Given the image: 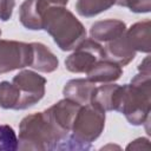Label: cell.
Returning a JSON list of instances; mask_svg holds the SVG:
<instances>
[{"mask_svg":"<svg viewBox=\"0 0 151 151\" xmlns=\"http://www.w3.org/2000/svg\"><path fill=\"white\" fill-rule=\"evenodd\" d=\"M130 84L120 86L117 111L123 113L131 125L139 126L150 120L151 111V71L150 59L146 57L138 66Z\"/></svg>","mask_w":151,"mask_h":151,"instance_id":"1","label":"cell"},{"mask_svg":"<svg viewBox=\"0 0 151 151\" xmlns=\"http://www.w3.org/2000/svg\"><path fill=\"white\" fill-rule=\"evenodd\" d=\"M65 140L44 111L24 117L19 124L18 150H61Z\"/></svg>","mask_w":151,"mask_h":151,"instance_id":"2","label":"cell"},{"mask_svg":"<svg viewBox=\"0 0 151 151\" xmlns=\"http://www.w3.org/2000/svg\"><path fill=\"white\" fill-rule=\"evenodd\" d=\"M42 29L61 51L74 50L85 38L84 25L65 6L50 4L42 14Z\"/></svg>","mask_w":151,"mask_h":151,"instance_id":"3","label":"cell"},{"mask_svg":"<svg viewBox=\"0 0 151 151\" xmlns=\"http://www.w3.org/2000/svg\"><path fill=\"white\" fill-rule=\"evenodd\" d=\"M105 127V111L92 105H81L76 113L71 132L61 150H88Z\"/></svg>","mask_w":151,"mask_h":151,"instance_id":"4","label":"cell"},{"mask_svg":"<svg viewBox=\"0 0 151 151\" xmlns=\"http://www.w3.org/2000/svg\"><path fill=\"white\" fill-rule=\"evenodd\" d=\"M12 83L17 86L20 100L18 110H26L32 107L45 96L46 78L31 70H22L15 74Z\"/></svg>","mask_w":151,"mask_h":151,"instance_id":"5","label":"cell"},{"mask_svg":"<svg viewBox=\"0 0 151 151\" xmlns=\"http://www.w3.org/2000/svg\"><path fill=\"white\" fill-rule=\"evenodd\" d=\"M32 44L0 39V74L20 70L32 64Z\"/></svg>","mask_w":151,"mask_h":151,"instance_id":"6","label":"cell"},{"mask_svg":"<svg viewBox=\"0 0 151 151\" xmlns=\"http://www.w3.org/2000/svg\"><path fill=\"white\" fill-rule=\"evenodd\" d=\"M101 59H105L104 47L98 41L85 38L66 58L65 67L72 73H86Z\"/></svg>","mask_w":151,"mask_h":151,"instance_id":"7","label":"cell"},{"mask_svg":"<svg viewBox=\"0 0 151 151\" xmlns=\"http://www.w3.org/2000/svg\"><path fill=\"white\" fill-rule=\"evenodd\" d=\"M80 106H81L80 104L70 100L67 98H64L57 101L55 104H53L51 107L46 109L44 112L47 116V118L53 123V125L60 131V133L67 139L72 129L76 113Z\"/></svg>","mask_w":151,"mask_h":151,"instance_id":"8","label":"cell"},{"mask_svg":"<svg viewBox=\"0 0 151 151\" xmlns=\"http://www.w3.org/2000/svg\"><path fill=\"white\" fill-rule=\"evenodd\" d=\"M50 4L48 0H25L19 8L21 25L31 31L42 29V14Z\"/></svg>","mask_w":151,"mask_h":151,"instance_id":"9","label":"cell"},{"mask_svg":"<svg viewBox=\"0 0 151 151\" xmlns=\"http://www.w3.org/2000/svg\"><path fill=\"white\" fill-rule=\"evenodd\" d=\"M103 47H104L105 59L111 60L120 66L127 65L136 57V51L129 44L125 33L111 41L105 42V46Z\"/></svg>","mask_w":151,"mask_h":151,"instance_id":"10","label":"cell"},{"mask_svg":"<svg viewBox=\"0 0 151 151\" xmlns=\"http://www.w3.org/2000/svg\"><path fill=\"white\" fill-rule=\"evenodd\" d=\"M125 31L126 25L124 21L118 19H106L92 24L90 28V35L91 39L98 42H107L124 34Z\"/></svg>","mask_w":151,"mask_h":151,"instance_id":"11","label":"cell"},{"mask_svg":"<svg viewBox=\"0 0 151 151\" xmlns=\"http://www.w3.org/2000/svg\"><path fill=\"white\" fill-rule=\"evenodd\" d=\"M120 86L117 84L107 83L101 86H96L91 103L92 105L101 109L103 111H117L119 96H120Z\"/></svg>","mask_w":151,"mask_h":151,"instance_id":"12","label":"cell"},{"mask_svg":"<svg viewBox=\"0 0 151 151\" xmlns=\"http://www.w3.org/2000/svg\"><path fill=\"white\" fill-rule=\"evenodd\" d=\"M96 88V83L90 81L87 78L71 79L66 83L63 90L65 98L73 100L80 105H86L91 103L93 91Z\"/></svg>","mask_w":151,"mask_h":151,"instance_id":"13","label":"cell"},{"mask_svg":"<svg viewBox=\"0 0 151 151\" xmlns=\"http://www.w3.org/2000/svg\"><path fill=\"white\" fill-rule=\"evenodd\" d=\"M87 79L92 83H113L118 80L123 74V68L120 65L107 60L101 59L97 61L87 72Z\"/></svg>","mask_w":151,"mask_h":151,"instance_id":"14","label":"cell"},{"mask_svg":"<svg viewBox=\"0 0 151 151\" xmlns=\"http://www.w3.org/2000/svg\"><path fill=\"white\" fill-rule=\"evenodd\" d=\"M150 28H151L150 20L136 22L130 28H126L125 31L126 39L136 52L150 53L151 50Z\"/></svg>","mask_w":151,"mask_h":151,"instance_id":"15","label":"cell"},{"mask_svg":"<svg viewBox=\"0 0 151 151\" xmlns=\"http://www.w3.org/2000/svg\"><path fill=\"white\" fill-rule=\"evenodd\" d=\"M33 48V58L31 67L42 73L54 72L59 66V60L51 50L41 42H31Z\"/></svg>","mask_w":151,"mask_h":151,"instance_id":"16","label":"cell"},{"mask_svg":"<svg viewBox=\"0 0 151 151\" xmlns=\"http://www.w3.org/2000/svg\"><path fill=\"white\" fill-rule=\"evenodd\" d=\"M113 5H116V0H77L76 9L79 15L92 18L107 11Z\"/></svg>","mask_w":151,"mask_h":151,"instance_id":"17","label":"cell"},{"mask_svg":"<svg viewBox=\"0 0 151 151\" xmlns=\"http://www.w3.org/2000/svg\"><path fill=\"white\" fill-rule=\"evenodd\" d=\"M20 94L17 86L11 81L0 83V107L6 110H18Z\"/></svg>","mask_w":151,"mask_h":151,"instance_id":"18","label":"cell"},{"mask_svg":"<svg viewBox=\"0 0 151 151\" xmlns=\"http://www.w3.org/2000/svg\"><path fill=\"white\" fill-rule=\"evenodd\" d=\"M18 150V136L14 129L7 124L0 125V151Z\"/></svg>","mask_w":151,"mask_h":151,"instance_id":"19","label":"cell"},{"mask_svg":"<svg viewBox=\"0 0 151 151\" xmlns=\"http://www.w3.org/2000/svg\"><path fill=\"white\" fill-rule=\"evenodd\" d=\"M116 5L127 7L133 13H149L151 11V0H116Z\"/></svg>","mask_w":151,"mask_h":151,"instance_id":"20","label":"cell"},{"mask_svg":"<svg viewBox=\"0 0 151 151\" xmlns=\"http://www.w3.org/2000/svg\"><path fill=\"white\" fill-rule=\"evenodd\" d=\"M14 6H15L14 0H0V20L1 21H7L12 18Z\"/></svg>","mask_w":151,"mask_h":151,"instance_id":"21","label":"cell"},{"mask_svg":"<svg viewBox=\"0 0 151 151\" xmlns=\"http://www.w3.org/2000/svg\"><path fill=\"white\" fill-rule=\"evenodd\" d=\"M149 146H150L149 139H147V138H144V137H140V138L134 139L132 143H130V144L126 146V150H130V149L140 150V149H145V147H149Z\"/></svg>","mask_w":151,"mask_h":151,"instance_id":"22","label":"cell"},{"mask_svg":"<svg viewBox=\"0 0 151 151\" xmlns=\"http://www.w3.org/2000/svg\"><path fill=\"white\" fill-rule=\"evenodd\" d=\"M48 1L53 5H59V6H65L68 2V0H48Z\"/></svg>","mask_w":151,"mask_h":151,"instance_id":"23","label":"cell"},{"mask_svg":"<svg viewBox=\"0 0 151 151\" xmlns=\"http://www.w3.org/2000/svg\"><path fill=\"white\" fill-rule=\"evenodd\" d=\"M0 37H1V29H0Z\"/></svg>","mask_w":151,"mask_h":151,"instance_id":"24","label":"cell"}]
</instances>
